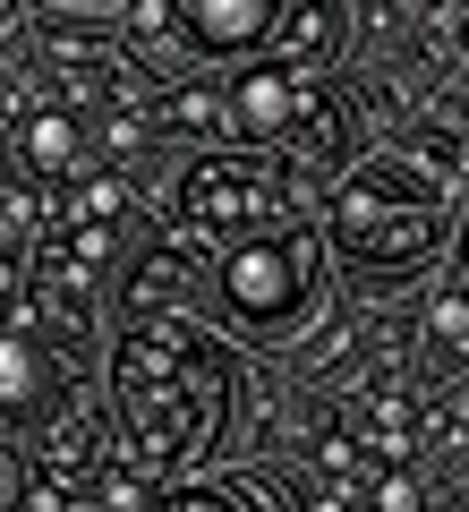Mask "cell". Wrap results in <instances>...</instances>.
<instances>
[{
  "instance_id": "cell-1",
  "label": "cell",
  "mask_w": 469,
  "mask_h": 512,
  "mask_svg": "<svg viewBox=\"0 0 469 512\" xmlns=\"http://www.w3.org/2000/svg\"><path fill=\"white\" fill-rule=\"evenodd\" d=\"M239 402V359L197 325V316H128L111 350V410H120V453L145 478L214 453L222 419Z\"/></svg>"
},
{
  "instance_id": "cell-2",
  "label": "cell",
  "mask_w": 469,
  "mask_h": 512,
  "mask_svg": "<svg viewBox=\"0 0 469 512\" xmlns=\"http://www.w3.org/2000/svg\"><path fill=\"white\" fill-rule=\"evenodd\" d=\"M444 222H452V197H444L435 171H418L410 154H367V163H350L342 188H333L325 248H342L367 274H410V265L435 256Z\"/></svg>"
},
{
  "instance_id": "cell-3",
  "label": "cell",
  "mask_w": 469,
  "mask_h": 512,
  "mask_svg": "<svg viewBox=\"0 0 469 512\" xmlns=\"http://www.w3.org/2000/svg\"><path fill=\"white\" fill-rule=\"evenodd\" d=\"M325 231H307V222H273L256 239H231V248L205 256V291L214 308L231 316L239 333H299L325 299Z\"/></svg>"
},
{
  "instance_id": "cell-4",
  "label": "cell",
  "mask_w": 469,
  "mask_h": 512,
  "mask_svg": "<svg viewBox=\"0 0 469 512\" xmlns=\"http://www.w3.org/2000/svg\"><path fill=\"white\" fill-rule=\"evenodd\" d=\"M273 222H299V163L282 154H197L171 188V239L197 256L256 239Z\"/></svg>"
},
{
  "instance_id": "cell-5",
  "label": "cell",
  "mask_w": 469,
  "mask_h": 512,
  "mask_svg": "<svg viewBox=\"0 0 469 512\" xmlns=\"http://www.w3.org/2000/svg\"><path fill=\"white\" fill-rule=\"evenodd\" d=\"M171 43L205 60H282V69H316L342 43V0H163Z\"/></svg>"
},
{
  "instance_id": "cell-6",
  "label": "cell",
  "mask_w": 469,
  "mask_h": 512,
  "mask_svg": "<svg viewBox=\"0 0 469 512\" xmlns=\"http://www.w3.org/2000/svg\"><path fill=\"white\" fill-rule=\"evenodd\" d=\"M0 154L26 197H52L86 171V120H77V103H18L0 128Z\"/></svg>"
},
{
  "instance_id": "cell-7",
  "label": "cell",
  "mask_w": 469,
  "mask_h": 512,
  "mask_svg": "<svg viewBox=\"0 0 469 512\" xmlns=\"http://www.w3.org/2000/svg\"><path fill=\"white\" fill-rule=\"evenodd\" d=\"M60 393H69V376L35 350V333H26V325H9V333H0V427L60 419Z\"/></svg>"
},
{
  "instance_id": "cell-8",
  "label": "cell",
  "mask_w": 469,
  "mask_h": 512,
  "mask_svg": "<svg viewBox=\"0 0 469 512\" xmlns=\"http://www.w3.org/2000/svg\"><path fill=\"white\" fill-rule=\"evenodd\" d=\"M427 342L444 359H469V291H435L427 299Z\"/></svg>"
},
{
  "instance_id": "cell-9",
  "label": "cell",
  "mask_w": 469,
  "mask_h": 512,
  "mask_svg": "<svg viewBox=\"0 0 469 512\" xmlns=\"http://www.w3.org/2000/svg\"><path fill=\"white\" fill-rule=\"evenodd\" d=\"M137 512H248L239 495H205V487H163V495H145Z\"/></svg>"
},
{
  "instance_id": "cell-10",
  "label": "cell",
  "mask_w": 469,
  "mask_h": 512,
  "mask_svg": "<svg viewBox=\"0 0 469 512\" xmlns=\"http://www.w3.org/2000/svg\"><path fill=\"white\" fill-rule=\"evenodd\" d=\"M163 128H205V137H214V128H231V120H222V94H171Z\"/></svg>"
},
{
  "instance_id": "cell-11",
  "label": "cell",
  "mask_w": 469,
  "mask_h": 512,
  "mask_svg": "<svg viewBox=\"0 0 469 512\" xmlns=\"http://www.w3.org/2000/svg\"><path fill=\"white\" fill-rule=\"evenodd\" d=\"M26 504V461H18V444H0V512H18Z\"/></svg>"
},
{
  "instance_id": "cell-12",
  "label": "cell",
  "mask_w": 469,
  "mask_h": 512,
  "mask_svg": "<svg viewBox=\"0 0 469 512\" xmlns=\"http://www.w3.org/2000/svg\"><path fill=\"white\" fill-rule=\"evenodd\" d=\"M307 512H376V504H367V487H325L307 495Z\"/></svg>"
},
{
  "instance_id": "cell-13",
  "label": "cell",
  "mask_w": 469,
  "mask_h": 512,
  "mask_svg": "<svg viewBox=\"0 0 469 512\" xmlns=\"http://www.w3.org/2000/svg\"><path fill=\"white\" fill-rule=\"evenodd\" d=\"M9 265H18V231H9V222H0V274H9Z\"/></svg>"
},
{
  "instance_id": "cell-14",
  "label": "cell",
  "mask_w": 469,
  "mask_h": 512,
  "mask_svg": "<svg viewBox=\"0 0 469 512\" xmlns=\"http://www.w3.org/2000/svg\"><path fill=\"white\" fill-rule=\"evenodd\" d=\"M461 274H469V222H461Z\"/></svg>"
},
{
  "instance_id": "cell-15",
  "label": "cell",
  "mask_w": 469,
  "mask_h": 512,
  "mask_svg": "<svg viewBox=\"0 0 469 512\" xmlns=\"http://www.w3.org/2000/svg\"><path fill=\"white\" fill-rule=\"evenodd\" d=\"M427 512H435V504H427Z\"/></svg>"
}]
</instances>
